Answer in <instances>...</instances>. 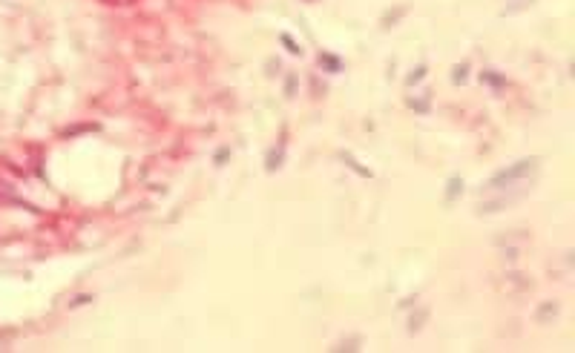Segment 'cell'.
<instances>
[{
	"mask_svg": "<svg viewBox=\"0 0 575 353\" xmlns=\"http://www.w3.org/2000/svg\"><path fill=\"white\" fill-rule=\"evenodd\" d=\"M282 155H285V150H282V147H276V150H270V152H268V161H265L268 172H273V169H279V167H282Z\"/></svg>",
	"mask_w": 575,
	"mask_h": 353,
	"instance_id": "cell-4",
	"label": "cell"
},
{
	"mask_svg": "<svg viewBox=\"0 0 575 353\" xmlns=\"http://www.w3.org/2000/svg\"><path fill=\"white\" fill-rule=\"evenodd\" d=\"M480 78H483L486 84H492L495 89H503V86H506V78H501V75H495V72H483Z\"/></svg>",
	"mask_w": 575,
	"mask_h": 353,
	"instance_id": "cell-6",
	"label": "cell"
},
{
	"mask_svg": "<svg viewBox=\"0 0 575 353\" xmlns=\"http://www.w3.org/2000/svg\"><path fill=\"white\" fill-rule=\"evenodd\" d=\"M426 319H429V310H426V307H420V310H417V316H412V319H409V330H412V333H417V330L426 324Z\"/></svg>",
	"mask_w": 575,
	"mask_h": 353,
	"instance_id": "cell-5",
	"label": "cell"
},
{
	"mask_svg": "<svg viewBox=\"0 0 575 353\" xmlns=\"http://www.w3.org/2000/svg\"><path fill=\"white\" fill-rule=\"evenodd\" d=\"M460 193H463V178H460V175H451V178H449V184H446V201L451 204Z\"/></svg>",
	"mask_w": 575,
	"mask_h": 353,
	"instance_id": "cell-3",
	"label": "cell"
},
{
	"mask_svg": "<svg viewBox=\"0 0 575 353\" xmlns=\"http://www.w3.org/2000/svg\"><path fill=\"white\" fill-rule=\"evenodd\" d=\"M227 155H230V150H219V152H216V164L222 167L224 161H227Z\"/></svg>",
	"mask_w": 575,
	"mask_h": 353,
	"instance_id": "cell-13",
	"label": "cell"
},
{
	"mask_svg": "<svg viewBox=\"0 0 575 353\" xmlns=\"http://www.w3.org/2000/svg\"><path fill=\"white\" fill-rule=\"evenodd\" d=\"M320 66L325 72H340L342 69V61L337 58V55H331V52H320Z\"/></svg>",
	"mask_w": 575,
	"mask_h": 353,
	"instance_id": "cell-2",
	"label": "cell"
},
{
	"mask_svg": "<svg viewBox=\"0 0 575 353\" xmlns=\"http://www.w3.org/2000/svg\"><path fill=\"white\" fill-rule=\"evenodd\" d=\"M535 167H538V158H523V161H515L509 167H503V169H498L486 184H483V190H503V187H512V184H518V181H523V178H529L532 172H535Z\"/></svg>",
	"mask_w": 575,
	"mask_h": 353,
	"instance_id": "cell-1",
	"label": "cell"
},
{
	"mask_svg": "<svg viewBox=\"0 0 575 353\" xmlns=\"http://www.w3.org/2000/svg\"><path fill=\"white\" fill-rule=\"evenodd\" d=\"M409 106L417 112H429V98H414V101H409Z\"/></svg>",
	"mask_w": 575,
	"mask_h": 353,
	"instance_id": "cell-10",
	"label": "cell"
},
{
	"mask_svg": "<svg viewBox=\"0 0 575 353\" xmlns=\"http://www.w3.org/2000/svg\"><path fill=\"white\" fill-rule=\"evenodd\" d=\"M426 72H429V69H426V64L417 66V72H412V75H409V81H406V84H409V86H414L417 81H423V75H426Z\"/></svg>",
	"mask_w": 575,
	"mask_h": 353,
	"instance_id": "cell-11",
	"label": "cell"
},
{
	"mask_svg": "<svg viewBox=\"0 0 575 353\" xmlns=\"http://www.w3.org/2000/svg\"><path fill=\"white\" fill-rule=\"evenodd\" d=\"M555 313H558V304H555V302H552V304L546 302V304H541V310H538V319L549 321V316H555Z\"/></svg>",
	"mask_w": 575,
	"mask_h": 353,
	"instance_id": "cell-7",
	"label": "cell"
},
{
	"mask_svg": "<svg viewBox=\"0 0 575 353\" xmlns=\"http://www.w3.org/2000/svg\"><path fill=\"white\" fill-rule=\"evenodd\" d=\"M279 40H282V46H285V49L290 52V55H302V49H299V46L293 43V37H290V34H285V32H282V34H279Z\"/></svg>",
	"mask_w": 575,
	"mask_h": 353,
	"instance_id": "cell-8",
	"label": "cell"
},
{
	"mask_svg": "<svg viewBox=\"0 0 575 353\" xmlns=\"http://www.w3.org/2000/svg\"><path fill=\"white\" fill-rule=\"evenodd\" d=\"M466 75H469V64L454 66V72H451V81H454V84H463V81H466Z\"/></svg>",
	"mask_w": 575,
	"mask_h": 353,
	"instance_id": "cell-9",
	"label": "cell"
},
{
	"mask_svg": "<svg viewBox=\"0 0 575 353\" xmlns=\"http://www.w3.org/2000/svg\"><path fill=\"white\" fill-rule=\"evenodd\" d=\"M359 348V339H351V342H340L337 351H357Z\"/></svg>",
	"mask_w": 575,
	"mask_h": 353,
	"instance_id": "cell-12",
	"label": "cell"
}]
</instances>
